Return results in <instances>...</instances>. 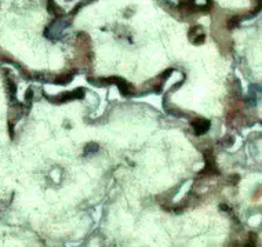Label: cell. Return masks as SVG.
<instances>
[{"label": "cell", "instance_id": "cell-1", "mask_svg": "<svg viewBox=\"0 0 262 247\" xmlns=\"http://www.w3.org/2000/svg\"><path fill=\"white\" fill-rule=\"evenodd\" d=\"M192 126H193V128H195L197 135H202L203 132H206L208 130V127H210L208 122H207V120H204V119H197L196 122L192 123Z\"/></svg>", "mask_w": 262, "mask_h": 247}]
</instances>
